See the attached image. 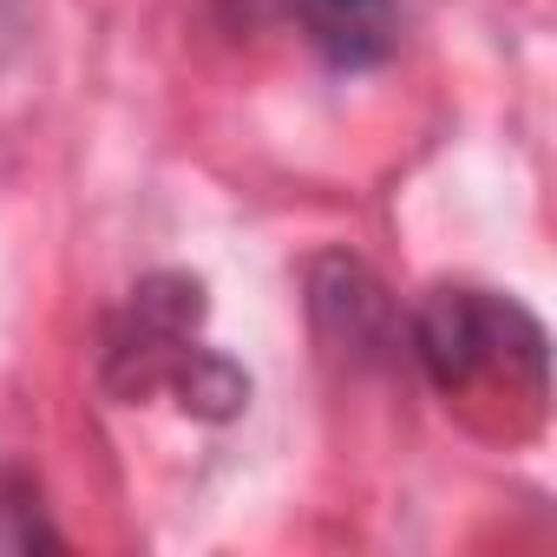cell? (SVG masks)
<instances>
[{
	"label": "cell",
	"mask_w": 557,
	"mask_h": 557,
	"mask_svg": "<svg viewBox=\"0 0 557 557\" xmlns=\"http://www.w3.org/2000/svg\"><path fill=\"white\" fill-rule=\"evenodd\" d=\"M269 21L296 27V40L342 79L394 66L407 40L400 0H269Z\"/></svg>",
	"instance_id": "4"
},
{
	"label": "cell",
	"mask_w": 557,
	"mask_h": 557,
	"mask_svg": "<svg viewBox=\"0 0 557 557\" xmlns=\"http://www.w3.org/2000/svg\"><path fill=\"white\" fill-rule=\"evenodd\" d=\"M210 322V283L190 269H151L119 296V309L99 322L92 381L119 407L171 400L197 426H230L249 413L256 381L243 361L203 342Z\"/></svg>",
	"instance_id": "2"
},
{
	"label": "cell",
	"mask_w": 557,
	"mask_h": 557,
	"mask_svg": "<svg viewBox=\"0 0 557 557\" xmlns=\"http://www.w3.org/2000/svg\"><path fill=\"white\" fill-rule=\"evenodd\" d=\"M407 368L459 413L492 407V433L531 440L550 413V329L511 289L426 283L407 302Z\"/></svg>",
	"instance_id": "1"
},
{
	"label": "cell",
	"mask_w": 557,
	"mask_h": 557,
	"mask_svg": "<svg viewBox=\"0 0 557 557\" xmlns=\"http://www.w3.org/2000/svg\"><path fill=\"white\" fill-rule=\"evenodd\" d=\"M302 309L315 342L355 368V374H394L407 368V309L381 283V269L355 249H315L302 262Z\"/></svg>",
	"instance_id": "3"
},
{
	"label": "cell",
	"mask_w": 557,
	"mask_h": 557,
	"mask_svg": "<svg viewBox=\"0 0 557 557\" xmlns=\"http://www.w3.org/2000/svg\"><path fill=\"white\" fill-rule=\"evenodd\" d=\"M60 550H73V537L53 524L40 472L0 459V557H60Z\"/></svg>",
	"instance_id": "5"
}]
</instances>
